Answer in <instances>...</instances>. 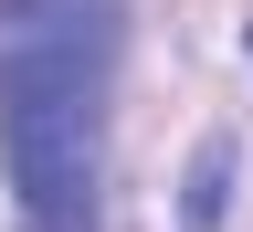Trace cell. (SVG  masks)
<instances>
[{"instance_id": "cell-1", "label": "cell", "mask_w": 253, "mask_h": 232, "mask_svg": "<svg viewBox=\"0 0 253 232\" xmlns=\"http://www.w3.org/2000/svg\"><path fill=\"white\" fill-rule=\"evenodd\" d=\"M126 0H0V158L42 232H95Z\"/></svg>"}, {"instance_id": "cell-2", "label": "cell", "mask_w": 253, "mask_h": 232, "mask_svg": "<svg viewBox=\"0 0 253 232\" xmlns=\"http://www.w3.org/2000/svg\"><path fill=\"white\" fill-rule=\"evenodd\" d=\"M221 211H232V138H211L190 158V180H179V222L190 232H221Z\"/></svg>"}, {"instance_id": "cell-3", "label": "cell", "mask_w": 253, "mask_h": 232, "mask_svg": "<svg viewBox=\"0 0 253 232\" xmlns=\"http://www.w3.org/2000/svg\"><path fill=\"white\" fill-rule=\"evenodd\" d=\"M243 53H253V32H243Z\"/></svg>"}]
</instances>
